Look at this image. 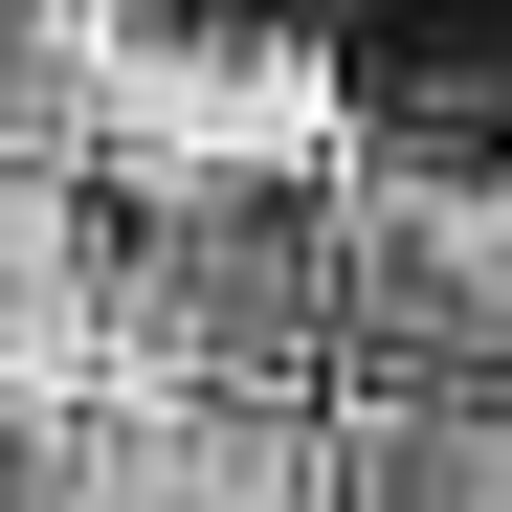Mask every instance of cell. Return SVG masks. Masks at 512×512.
<instances>
[{
	"instance_id": "1",
	"label": "cell",
	"mask_w": 512,
	"mask_h": 512,
	"mask_svg": "<svg viewBox=\"0 0 512 512\" xmlns=\"http://www.w3.org/2000/svg\"><path fill=\"white\" fill-rule=\"evenodd\" d=\"M446 379H468V401H490V423H512V312H490V334H468V357H446Z\"/></svg>"
}]
</instances>
